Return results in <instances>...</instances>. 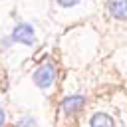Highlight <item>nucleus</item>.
I'll use <instances>...</instances> for the list:
<instances>
[{
    "mask_svg": "<svg viewBox=\"0 0 127 127\" xmlns=\"http://www.w3.org/2000/svg\"><path fill=\"white\" fill-rule=\"evenodd\" d=\"M10 40L12 42H20V44H26V46H32L34 42H36V36H34V28L30 26V24H18L16 28H14V32H12V36H10Z\"/></svg>",
    "mask_w": 127,
    "mask_h": 127,
    "instance_id": "nucleus-2",
    "label": "nucleus"
},
{
    "mask_svg": "<svg viewBox=\"0 0 127 127\" xmlns=\"http://www.w3.org/2000/svg\"><path fill=\"white\" fill-rule=\"evenodd\" d=\"M89 125L91 127H113V119L107 113H95V115H91Z\"/></svg>",
    "mask_w": 127,
    "mask_h": 127,
    "instance_id": "nucleus-5",
    "label": "nucleus"
},
{
    "mask_svg": "<svg viewBox=\"0 0 127 127\" xmlns=\"http://www.w3.org/2000/svg\"><path fill=\"white\" fill-rule=\"evenodd\" d=\"M2 125H4V111L0 109V127H2Z\"/></svg>",
    "mask_w": 127,
    "mask_h": 127,
    "instance_id": "nucleus-7",
    "label": "nucleus"
},
{
    "mask_svg": "<svg viewBox=\"0 0 127 127\" xmlns=\"http://www.w3.org/2000/svg\"><path fill=\"white\" fill-rule=\"evenodd\" d=\"M81 105H83V95H69L60 103V109L64 113H75V111H79Z\"/></svg>",
    "mask_w": 127,
    "mask_h": 127,
    "instance_id": "nucleus-4",
    "label": "nucleus"
},
{
    "mask_svg": "<svg viewBox=\"0 0 127 127\" xmlns=\"http://www.w3.org/2000/svg\"><path fill=\"white\" fill-rule=\"evenodd\" d=\"M107 10L117 20H127V0H107Z\"/></svg>",
    "mask_w": 127,
    "mask_h": 127,
    "instance_id": "nucleus-3",
    "label": "nucleus"
},
{
    "mask_svg": "<svg viewBox=\"0 0 127 127\" xmlns=\"http://www.w3.org/2000/svg\"><path fill=\"white\" fill-rule=\"evenodd\" d=\"M79 0H58V4L60 6H64V8H69V6H73V4H77Z\"/></svg>",
    "mask_w": 127,
    "mask_h": 127,
    "instance_id": "nucleus-6",
    "label": "nucleus"
},
{
    "mask_svg": "<svg viewBox=\"0 0 127 127\" xmlns=\"http://www.w3.org/2000/svg\"><path fill=\"white\" fill-rule=\"evenodd\" d=\"M54 77H56V69L50 62H46L44 65H40L36 71H34V83L42 89H48L52 83H54Z\"/></svg>",
    "mask_w": 127,
    "mask_h": 127,
    "instance_id": "nucleus-1",
    "label": "nucleus"
}]
</instances>
